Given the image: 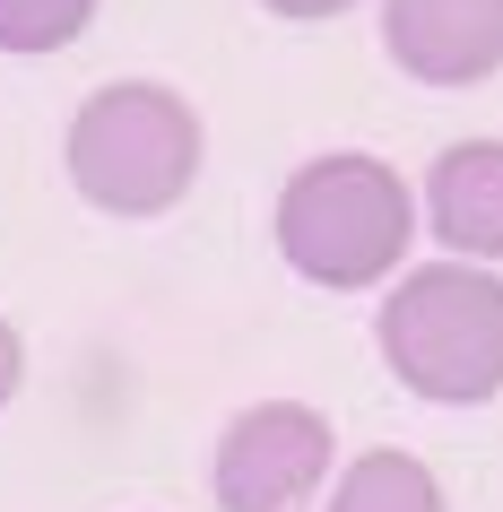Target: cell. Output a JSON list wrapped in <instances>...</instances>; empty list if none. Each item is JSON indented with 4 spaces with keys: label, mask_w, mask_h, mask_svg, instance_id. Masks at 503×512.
<instances>
[{
    "label": "cell",
    "mask_w": 503,
    "mask_h": 512,
    "mask_svg": "<svg viewBox=\"0 0 503 512\" xmlns=\"http://www.w3.org/2000/svg\"><path fill=\"white\" fill-rule=\"evenodd\" d=\"M382 44L417 87H477L503 70V0H382Z\"/></svg>",
    "instance_id": "5b68a950"
},
{
    "label": "cell",
    "mask_w": 503,
    "mask_h": 512,
    "mask_svg": "<svg viewBox=\"0 0 503 512\" xmlns=\"http://www.w3.org/2000/svg\"><path fill=\"white\" fill-rule=\"evenodd\" d=\"M261 9H278V18H304V27H313V18H339V9H356V0H261Z\"/></svg>",
    "instance_id": "30bf717a"
},
{
    "label": "cell",
    "mask_w": 503,
    "mask_h": 512,
    "mask_svg": "<svg viewBox=\"0 0 503 512\" xmlns=\"http://www.w3.org/2000/svg\"><path fill=\"white\" fill-rule=\"evenodd\" d=\"M382 365L417 400L469 408L503 391V278L477 261H425L382 296Z\"/></svg>",
    "instance_id": "6da1fadb"
},
{
    "label": "cell",
    "mask_w": 503,
    "mask_h": 512,
    "mask_svg": "<svg viewBox=\"0 0 503 512\" xmlns=\"http://www.w3.org/2000/svg\"><path fill=\"white\" fill-rule=\"evenodd\" d=\"M96 18V0H0V53H53Z\"/></svg>",
    "instance_id": "ba28073f"
},
{
    "label": "cell",
    "mask_w": 503,
    "mask_h": 512,
    "mask_svg": "<svg viewBox=\"0 0 503 512\" xmlns=\"http://www.w3.org/2000/svg\"><path fill=\"white\" fill-rule=\"evenodd\" d=\"M330 512H443V486H434V469L408 452H365L347 460V478L330 486Z\"/></svg>",
    "instance_id": "52a82bcc"
},
{
    "label": "cell",
    "mask_w": 503,
    "mask_h": 512,
    "mask_svg": "<svg viewBox=\"0 0 503 512\" xmlns=\"http://www.w3.org/2000/svg\"><path fill=\"white\" fill-rule=\"evenodd\" d=\"M425 226L451 261H503V139H460L425 165Z\"/></svg>",
    "instance_id": "8992f818"
},
{
    "label": "cell",
    "mask_w": 503,
    "mask_h": 512,
    "mask_svg": "<svg viewBox=\"0 0 503 512\" xmlns=\"http://www.w3.org/2000/svg\"><path fill=\"white\" fill-rule=\"evenodd\" d=\"M330 417L304 400H261L243 408L235 426L217 434V460H209V486H217V512H304L313 486L330 478Z\"/></svg>",
    "instance_id": "277c9868"
},
{
    "label": "cell",
    "mask_w": 503,
    "mask_h": 512,
    "mask_svg": "<svg viewBox=\"0 0 503 512\" xmlns=\"http://www.w3.org/2000/svg\"><path fill=\"white\" fill-rule=\"evenodd\" d=\"M408 235H417V200L365 148H330V157L295 165L287 191H278V252L313 287H373V278H391Z\"/></svg>",
    "instance_id": "7a4b0ae2"
},
{
    "label": "cell",
    "mask_w": 503,
    "mask_h": 512,
    "mask_svg": "<svg viewBox=\"0 0 503 512\" xmlns=\"http://www.w3.org/2000/svg\"><path fill=\"white\" fill-rule=\"evenodd\" d=\"M70 183L105 217H165L200 174V113L165 79H105L70 113Z\"/></svg>",
    "instance_id": "3957f363"
},
{
    "label": "cell",
    "mask_w": 503,
    "mask_h": 512,
    "mask_svg": "<svg viewBox=\"0 0 503 512\" xmlns=\"http://www.w3.org/2000/svg\"><path fill=\"white\" fill-rule=\"evenodd\" d=\"M18 374H27V339H18V322H0V408L18 400Z\"/></svg>",
    "instance_id": "9c48e42d"
}]
</instances>
